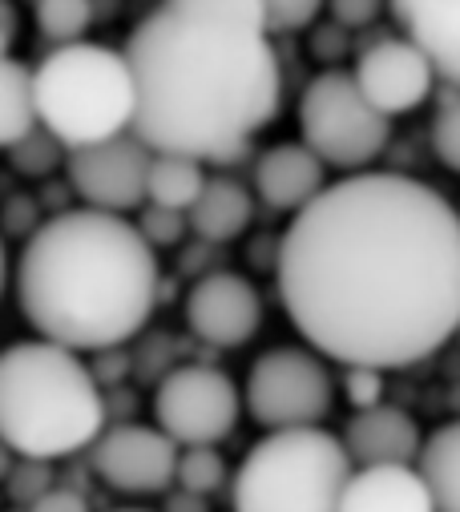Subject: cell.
Instances as JSON below:
<instances>
[{"mask_svg":"<svg viewBox=\"0 0 460 512\" xmlns=\"http://www.w3.org/2000/svg\"><path fill=\"white\" fill-rule=\"evenodd\" d=\"M5 283H9V254H5V238H0V295H5Z\"/></svg>","mask_w":460,"mask_h":512,"instance_id":"35","label":"cell"},{"mask_svg":"<svg viewBox=\"0 0 460 512\" xmlns=\"http://www.w3.org/2000/svg\"><path fill=\"white\" fill-rule=\"evenodd\" d=\"M25 512H89V500L73 488H49L37 504H29Z\"/></svg>","mask_w":460,"mask_h":512,"instance_id":"31","label":"cell"},{"mask_svg":"<svg viewBox=\"0 0 460 512\" xmlns=\"http://www.w3.org/2000/svg\"><path fill=\"white\" fill-rule=\"evenodd\" d=\"M360 93L368 97L372 109H380L388 121L400 113L420 109L432 97L436 73L428 65V57L408 41V37H384L376 45H368L352 69Z\"/></svg>","mask_w":460,"mask_h":512,"instance_id":"13","label":"cell"},{"mask_svg":"<svg viewBox=\"0 0 460 512\" xmlns=\"http://www.w3.org/2000/svg\"><path fill=\"white\" fill-rule=\"evenodd\" d=\"M105 432V400L77 351L21 339L0 351V440L25 460H61Z\"/></svg>","mask_w":460,"mask_h":512,"instance_id":"4","label":"cell"},{"mask_svg":"<svg viewBox=\"0 0 460 512\" xmlns=\"http://www.w3.org/2000/svg\"><path fill=\"white\" fill-rule=\"evenodd\" d=\"M166 512H206V500L202 496H194V492H174L170 500H166Z\"/></svg>","mask_w":460,"mask_h":512,"instance_id":"33","label":"cell"},{"mask_svg":"<svg viewBox=\"0 0 460 512\" xmlns=\"http://www.w3.org/2000/svg\"><path fill=\"white\" fill-rule=\"evenodd\" d=\"M243 416V396L235 379L206 363L174 367L154 392V428H162L178 448H214L235 432Z\"/></svg>","mask_w":460,"mask_h":512,"instance_id":"9","label":"cell"},{"mask_svg":"<svg viewBox=\"0 0 460 512\" xmlns=\"http://www.w3.org/2000/svg\"><path fill=\"white\" fill-rule=\"evenodd\" d=\"M158 250L105 210H65L41 222L17 263V303L37 339L69 351H109L134 339L158 303Z\"/></svg>","mask_w":460,"mask_h":512,"instance_id":"3","label":"cell"},{"mask_svg":"<svg viewBox=\"0 0 460 512\" xmlns=\"http://www.w3.org/2000/svg\"><path fill=\"white\" fill-rule=\"evenodd\" d=\"M339 512H436V504L416 464H384L352 472Z\"/></svg>","mask_w":460,"mask_h":512,"instance_id":"17","label":"cell"},{"mask_svg":"<svg viewBox=\"0 0 460 512\" xmlns=\"http://www.w3.org/2000/svg\"><path fill=\"white\" fill-rule=\"evenodd\" d=\"M343 396L356 412L384 404V371L376 367H348L343 371Z\"/></svg>","mask_w":460,"mask_h":512,"instance_id":"29","label":"cell"},{"mask_svg":"<svg viewBox=\"0 0 460 512\" xmlns=\"http://www.w3.org/2000/svg\"><path fill=\"white\" fill-rule=\"evenodd\" d=\"M150 158H154V150L138 134H118L109 142L85 146V150H69L65 166H69V182H73L77 198L89 210L126 218V210H138L146 202Z\"/></svg>","mask_w":460,"mask_h":512,"instance_id":"10","label":"cell"},{"mask_svg":"<svg viewBox=\"0 0 460 512\" xmlns=\"http://www.w3.org/2000/svg\"><path fill=\"white\" fill-rule=\"evenodd\" d=\"M61 154H69V150H65L53 134L33 130L25 142L13 146V166H17L21 174H49V170L61 162Z\"/></svg>","mask_w":460,"mask_h":512,"instance_id":"26","label":"cell"},{"mask_svg":"<svg viewBox=\"0 0 460 512\" xmlns=\"http://www.w3.org/2000/svg\"><path fill=\"white\" fill-rule=\"evenodd\" d=\"M416 472L436 512H460V420L440 424L416 456Z\"/></svg>","mask_w":460,"mask_h":512,"instance_id":"19","label":"cell"},{"mask_svg":"<svg viewBox=\"0 0 460 512\" xmlns=\"http://www.w3.org/2000/svg\"><path fill=\"white\" fill-rule=\"evenodd\" d=\"M327 0H263V13H267V29L271 33H295V29H307L319 9Z\"/></svg>","mask_w":460,"mask_h":512,"instance_id":"28","label":"cell"},{"mask_svg":"<svg viewBox=\"0 0 460 512\" xmlns=\"http://www.w3.org/2000/svg\"><path fill=\"white\" fill-rule=\"evenodd\" d=\"M275 279L311 351L343 367H412L460 327V214L408 174L339 178L287 226Z\"/></svg>","mask_w":460,"mask_h":512,"instance_id":"1","label":"cell"},{"mask_svg":"<svg viewBox=\"0 0 460 512\" xmlns=\"http://www.w3.org/2000/svg\"><path fill=\"white\" fill-rule=\"evenodd\" d=\"M134 226H138V230H142V238L158 250V246H178V242H182V234L190 230V218H186L182 210L146 206V210H142V218H138Z\"/></svg>","mask_w":460,"mask_h":512,"instance_id":"27","label":"cell"},{"mask_svg":"<svg viewBox=\"0 0 460 512\" xmlns=\"http://www.w3.org/2000/svg\"><path fill=\"white\" fill-rule=\"evenodd\" d=\"M432 150H436L440 166L460 174V93L452 101H444L432 121Z\"/></svg>","mask_w":460,"mask_h":512,"instance_id":"25","label":"cell"},{"mask_svg":"<svg viewBox=\"0 0 460 512\" xmlns=\"http://www.w3.org/2000/svg\"><path fill=\"white\" fill-rule=\"evenodd\" d=\"M89 464L97 480H105L113 492H130V496H154L174 484L178 472V444L150 424H118L105 428L93 448Z\"/></svg>","mask_w":460,"mask_h":512,"instance_id":"11","label":"cell"},{"mask_svg":"<svg viewBox=\"0 0 460 512\" xmlns=\"http://www.w3.org/2000/svg\"><path fill=\"white\" fill-rule=\"evenodd\" d=\"M404 37L460 93V0H388Z\"/></svg>","mask_w":460,"mask_h":512,"instance_id":"15","label":"cell"},{"mask_svg":"<svg viewBox=\"0 0 460 512\" xmlns=\"http://www.w3.org/2000/svg\"><path fill=\"white\" fill-rule=\"evenodd\" d=\"M202 186H206L202 162L182 158V154H154L150 158V174H146V202L150 206L190 214Z\"/></svg>","mask_w":460,"mask_h":512,"instance_id":"21","label":"cell"},{"mask_svg":"<svg viewBox=\"0 0 460 512\" xmlns=\"http://www.w3.org/2000/svg\"><path fill=\"white\" fill-rule=\"evenodd\" d=\"M13 464H17V452H13V448H9L5 440H0V484H5V480H9Z\"/></svg>","mask_w":460,"mask_h":512,"instance_id":"34","label":"cell"},{"mask_svg":"<svg viewBox=\"0 0 460 512\" xmlns=\"http://www.w3.org/2000/svg\"><path fill=\"white\" fill-rule=\"evenodd\" d=\"M343 448H348L356 468H384V464H416L420 456V428L416 420L396 404L364 408L343 428Z\"/></svg>","mask_w":460,"mask_h":512,"instance_id":"14","label":"cell"},{"mask_svg":"<svg viewBox=\"0 0 460 512\" xmlns=\"http://www.w3.org/2000/svg\"><path fill=\"white\" fill-rule=\"evenodd\" d=\"M456 343H460V327H456Z\"/></svg>","mask_w":460,"mask_h":512,"instance_id":"37","label":"cell"},{"mask_svg":"<svg viewBox=\"0 0 460 512\" xmlns=\"http://www.w3.org/2000/svg\"><path fill=\"white\" fill-rule=\"evenodd\" d=\"M335 25L343 29H364L384 13V0H327Z\"/></svg>","mask_w":460,"mask_h":512,"instance_id":"30","label":"cell"},{"mask_svg":"<svg viewBox=\"0 0 460 512\" xmlns=\"http://www.w3.org/2000/svg\"><path fill=\"white\" fill-rule=\"evenodd\" d=\"M53 488V468H49V460H17L13 464V472H9V480H5V492H9V500L17 504V508H29V504H37L45 492Z\"/></svg>","mask_w":460,"mask_h":512,"instance_id":"24","label":"cell"},{"mask_svg":"<svg viewBox=\"0 0 460 512\" xmlns=\"http://www.w3.org/2000/svg\"><path fill=\"white\" fill-rule=\"evenodd\" d=\"M122 512H146V508H122Z\"/></svg>","mask_w":460,"mask_h":512,"instance_id":"36","label":"cell"},{"mask_svg":"<svg viewBox=\"0 0 460 512\" xmlns=\"http://www.w3.org/2000/svg\"><path fill=\"white\" fill-rule=\"evenodd\" d=\"M243 404L267 432L319 428L335 404V379L319 351L271 347L251 363Z\"/></svg>","mask_w":460,"mask_h":512,"instance_id":"8","label":"cell"},{"mask_svg":"<svg viewBox=\"0 0 460 512\" xmlns=\"http://www.w3.org/2000/svg\"><path fill=\"white\" fill-rule=\"evenodd\" d=\"M190 230L206 242H230L239 238L255 218V198L235 178H206L198 202L190 206Z\"/></svg>","mask_w":460,"mask_h":512,"instance_id":"18","label":"cell"},{"mask_svg":"<svg viewBox=\"0 0 460 512\" xmlns=\"http://www.w3.org/2000/svg\"><path fill=\"white\" fill-rule=\"evenodd\" d=\"M303 146L331 170L364 174L388 146L392 121L368 105L352 73L327 69L299 97Z\"/></svg>","mask_w":460,"mask_h":512,"instance_id":"7","label":"cell"},{"mask_svg":"<svg viewBox=\"0 0 460 512\" xmlns=\"http://www.w3.org/2000/svg\"><path fill=\"white\" fill-rule=\"evenodd\" d=\"M93 25V0H37L41 37L61 45H77Z\"/></svg>","mask_w":460,"mask_h":512,"instance_id":"22","label":"cell"},{"mask_svg":"<svg viewBox=\"0 0 460 512\" xmlns=\"http://www.w3.org/2000/svg\"><path fill=\"white\" fill-rule=\"evenodd\" d=\"M134 130L154 154L235 162L283 101V69L263 21L198 0H162L130 41Z\"/></svg>","mask_w":460,"mask_h":512,"instance_id":"2","label":"cell"},{"mask_svg":"<svg viewBox=\"0 0 460 512\" xmlns=\"http://www.w3.org/2000/svg\"><path fill=\"white\" fill-rule=\"evenodd\" d=\"M186 327L210 347H243L263 327V295L247 275L214 271L190 287Z\"/></svg>","mask_w":460,"mask_h":512,"instance_id":"12","label":"cell"},{"mask_svg":"<svg viewBox=\"0 0 460 512\" xmlns=\"http://www.w3.org/2000/svg\"><path fill=\"white\" fill-rule=\"evenodd\" d=\"M356 464L323 428L267 432L235 472V512H339Z\"/></svg>","mask_w":460,"mask_h":512,"instance_id":"6","label":"cell"},{"mask_svg":"<svg viewBox=\"0 0 460 512\" xmlns=\"http://www.w3.org/2000/svg\"><path fill=\"white\" fill-rule=\"evenodd\" d=\"M37 125L65 150H85L134 130V73L126 53L77 41L33 69Z\"/></svg>","mask_w":460,"mask_h":512,"instance_id":"5","label":"cell"},{"mask_svg":"<svg viewBox=\"0 0 460 512\" xmlns=\"http://www.w3.org/2000/svg\"><path fill=\"white\" fill-rule=\"evenodd\" d=\"M174 484L182 492H194V496L206 500V496H214L226 484V460L218 456V448H182L178 452Z\"/></svg>","mask_w":460,"mask_h":512,"instance_id":"23","label":"cell"},{"mask_svg":"<svg viewBox=\"0 0 460 512\" xmlns=\"http://www.w3.org/2000/svg\"><path fill=\"white\" fill-rule=\"evenodd\" d=\"M37 130L33 69L25 61L0 57V150H13Z\"/></svg>","mask_w":460,"mask_h":512,"instance_id":"20","label":"cell"},{"mask_svg":"<svg viewBox=\"0 0 460 512\" xmlns=\"http://www.w3.org/2000/svg\"><path fill=\"white\" fill-rule=\"evenodd\" d=\"M17 9L9 5V0H0V57H9L13 41H17Z\"/></svg>","mask_w":460,"mask_h":512,"instance_id":"32","label":"cell"},{"mask_svg":"<svg viewBox=\"0 0 460 512\" xmlns=\"http://www.w3.org/2000/svg\"><path fill=\"white\" fill-rule=\"evenodd\" d=\"M255 190L271 210L299 214L327 190V166L303 142H279L263 150L255 166Z\"/></svg>","mask_w":460,"mask_h":512,"instance_id":"16","label":"cell"}]
</instances>
